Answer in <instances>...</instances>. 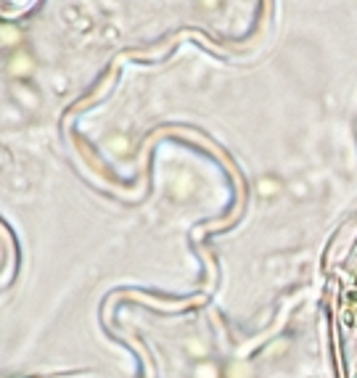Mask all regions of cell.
<instances>
[{
  "label": "cell",
  "mask_w": 357,
  "mask_h": 378,
  "mask_svg": "<svg viewBox=\"0 0 357 378\" xmlns=\"http://www.w3.org/2000/svg\"><path fill=\"white\" fill-rule=\"evenodd\" d=\"M344 320L352 328H357V291H349L347 299H344Z\"/></svg>",
  "instance_id": "obj_1"
}]
</instances>
